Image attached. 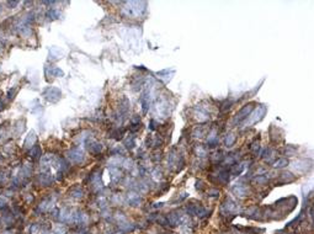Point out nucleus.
I'll return each mask as SVG.
<instances>
[{"label":"nucleus","mask_w":314,"mask_h":234,"mask_svg":"<svg viewBox=\"0 0 314 234\" xmlns=\"http://www.w3.org/2000/svg\"><path fill=\"white\" fill-rule=\"evenodd\" d=\"M266 111H267V107L265 106V105H260V106H259L256 110H254L253 114H250V115L248 116L249 118H246L245 126L255 125L256 122L261 121V120L264 118V116H265V114H266Z\"/></svg>","instance_id":"f257e3e1"},{"label":"nucleus","mask_w":314,"mask_h":234,"mask_svg":"<svg viewBox=\"0 0 314 234\" xmlns=\"http://www.w3.org/2000/svg\"><path fill=\"white\" fill-rule=\"evenodd\" d=\"M144 3H136V1H131L127 4V6L123 7V14L127 16H139V15L144 11V7H139L140 5H143Z\"/></svg>","instance_id":"f03ea898"},{"label":"nucleus","mask_w":314,"mask_h":234,"mask_svg":"<svg viewBox=\"0 0 314 234\" xmlns=\"http://www.w3.org/2000/svg\"><path fill=\"white\" fill-rule=\"evenodd\" d=\"M68 159L74 164H80L84 162L85 155L83 153V150H80L79 148H74L68 152Z\"/></svg>","instance_id":"7ed1b4c3"},{"label":"nucleus","mask_w":314,"mask_h":234,"mask_svg":"<svg viewBox=\"0 0 314 234\" xmlns=\"http://www.w3.org/2000/svg\"><path fill=\"white\" fill-rule=\"evenodd\" d=\"M43 96L51 102H57L61 99V90L57 88H48L43 91Z\"/></svg>","instance_id":"20e7f679"},{"label":"nucleus","mask_w":314,"mask_h":234,"mask_svg":"<svg viewBox=\"0 0 314 234\" xmlns=\"http://www.w3.org/2000/svg\"><path fill=\"white\" fill-rule=\"evenodd\" d=\"M253 110H254V105H253V104L246 105V106H244V107L237 114L234 121H235V122H242V121L246 120V118H248V116L251 114V111H253Z\"/></svg>","instance_id":"39448f33"},{"label":"nucleus","mask_w":314,"mask_h":234,"mask_svg":"<svg viewBox=\"0 0 314 234\" xmlns=\"http://www.w3.org/2000/svg\"><path fill=\"white\" fill-rule=\"evenodd\" d=\"M232 191H233L234 195L239 196V197L248 196V192H249L248 187H246L245 185H243V184H237V185H234L233 187H232Z\"/></svg>","instance_id":"423d86ee"},{"label":"nucleus","mask_w":314,"mask_h":234,"mask_svg":"<svg viewBox=\"0 0 314 234\" xmlns=\"http://www.w3.org/2000/svg\"><path fill=\"white\" fill-rule=\"evenodd\" d=\"M126 200H127V202H128L131 206H138L139 203H140V196L137 192L131 191V192L127 193Z\"/></svg>","instance_id":"0eeeda50"},{"label":"nucleus","mask_w":314,"mask_h":234,"mask_svg":"<svg viewBox=\"0 0 314 234\" xmlns=\"http://www.w3.org/2000/svg\"><path fill=\"white\" fill-rule=\"evenodd\" d=\"M38 181L43 185V186H49L52 183H53V175L51 172H42L38 176Z\"/></svg>","instance_id":"6e6552de"},{"label":"nucleus","mask_w":314,"mask_h":234,"mask_svg":"<svg viewBox=\"0 0 314 234\" xmlns=\"http://www.w3.org/2000/svg\"><path fill=\"white\" fill-rule=\"evenodd\" d=\"M35 143H36V134L33 131H31L28 133V135L26 137L25 139V143H24V147L27 148V149H31L33 146H35Z\"/></svg>","instance_id":"1a4fd4ad"},{"label":"nucleus","mask_w":314,"mask_h":234,"mask_svg":"<svg viewBox=\"0 0 314 234\" xmlns=\"http://www.w3.org/2000/svg\"><path fill=\"white\" fill-rule=\"evenodd\" d=\"M89 150H90V153H93V154H99L102 150V144L99 142L93 141V142L89 143Z\"/></svg>","instance_id":"9d476101"},{"label":"nucleus","mask_w":314,"mask_h":234,"mask_svg":"<svg viewBox=\"0 0 314 234\" xmlns=\"http://www.w3.org/2000/svg\"><path fill=\"white\" fill-rule=\"evenodd\" d=\"M41 155H42V150H41V147H40V146L35 144L31 149H30V156H31L33 160L40 159Z\"/></svg>","instance_id":"9b49d317"},{"label":"nucleus","mask_w":314,"mask_h":234,"mask_svg":"<svg viewBox=\"0 0 314 234\" xmlns=\"http://www.w3.org/2000/svg\"><path fill=\"white\" fill-rule=\"evenodd\" d=\"M19 32L21 36H24V37H28L30 35H31V27H30L28 24H26V22H24L22 25L19 26Z\"/></svg>","instance_id":"f8f14e48"},{"label":"nucleus","mask_w":314,"mask_h":234,"mask_svg":"<svg viewBox=\"0 0 314 234\" xmlns=\"http://www.w3.org/2000/svg\"><path fill=\"white\" fill-rule=\"evenodd\" d=\"M232 174L233 175H240L243 170L245 169L246 167V163H240V164H235V165H232Z\"/></svg>","instance_id":"ddd939ff"},{"label":"nucleus","mask_w":314,"mask_h":234,"mask_svg":"<svg viewBox=\"0 0 314 234\" xmlns=\"http://www.w3.org/2000/svg\"><path fill=\"white\" fill-rule=\"evenodd\" d=\"M110 174H111V180L112 181H118L119 177H121V171H119L118 168H115V167H111Z\"/></svg>","instance_id":"4468645a"},{"label":"nucleus","mask_w":314,"mask_h":234,"mask_svg":"<svg viewBox=\"0 0 314 234\" xmlns=\"http://www.w3.org/2000/svg\"><path fill=\"white\" fill-rule=\"evenodd\" d=\"M69 195L74 199H81V197H83V190H81L80 187H74V188L70 190Z\"/></svg>","instance_id":"2eb2a0df"},{"label":"nucleus","mask_w":314,"mask_h":234,"mask_svg":"<svg viewBox=\"0 0 314 234\" xmlns=\"http://www.w3.org/2000/svg\"><path fill=\"white\" fill-rule=\"evenodd\" d=\"M288 165V160L285 159V158H281V159H277L275 163H273V168H277V169H282Z\"/></svg>","instance_id":"dca6fc26"},{"label":"nucleus","mask_w":314,"mask_h":234,"mask_svg":"<svg viewBox=\"0 0 314 234\" xmlns=\"http://www.w3.org/2000/svg\"><path fill=\"white\" fill-rule=\"evenodd\" d=\"M218 177H219V180L222 181V183H228L229 181V171L228 170H222L219 174H218Z\"/></svg>","instance_id":"f3484780"},{"label":"nucleus","mask_w":314,"mask_h":234,"mask_svg":"<svg viewBox=\"0 0 314 234\" xmlns=\"http://www.w3.org/2000/svg\"><path fill=\"white\" fill-rule=\"evenodd\" d=\"M234 142H235V134H233V133L227 134V137H226V146L227 147H232V146L234 144Z\"/></svg>","instance_id":"a211bd4d"},{"label":"nucleus","mask_w":314,"mask_h":234,"mask_svg":"<svg viewBox=\"0 0 314 234\" xmlns=\"http://www.w3.org/2000/svg\"><path fill=\"white\" fill-rule=\"evenodd\" d=\"M124 146H126V148H128V149H133L134 147H136V141H134V137L127 138L124 141Z\"/></svg>","instance_id":"6ab92c4d"},{"label":"nucleus","mask_w":314,"mask_h":234,"mask_svg":"<svg viewBox=\"0 0 314 234\" xmlns=\"http://www.w3.org/2000/svg\"><path fill=\"white\" fill-rule=\"evenodd\" d=\"M267 176L266 175H258L255 179H254V181H255L256 184H260V185H264V184H266L267 183Z\"/></svg>","instance_id":"aec40b11"},{"label":"nucleus","mask_w":314,"mask_h":234,"mask_svg":"<svg viewBox=\"0 0 314 234\" xmlns=\"http://www.w3.org/2000/svg\"><path fill=\"white\" fill-rule=\"evenodd\" d=\"M51 75L52 77H63L64 75V73H63V70H61L59 69V68H52L51 69Z\"/></svg>","instance_id":"412c9836"},{"label":"nucleus","mask_w":314,"mask_h":234,"mask_svg":"<svg viewBox=\"0 0 314 234\" xmlns=\"http://www.w3.org/2000/svg\"><path fill=\"white\" fill-rule=\"evenodd\" d=\"M203 131H205L203 128L201 127V126H198L197 128H195V131L192 132V135H193V137H196V138H197V137H202V134H203Z\"/></svg>","instance_id":"4be33fe9"},{"label":"nucleus","mask_w":314,"mask_h":234,"mask_svg":"<svg viewBox=\"0 0 314 234\" xmlns=\"http://www.w3.org/2000/svg\"><path fill=\"white\" fill-rule=\"evenodd\" d=\"M47 16H48V19H57L58 16H59V14H58V11H56L54 9H52V10H49L48 12H47Z\"/></svg>","instance_id":"5701e85b"},{"label":"nucleus","mask_w":314,"mask_h":234,"mask_svg":"<svg viewBox=\"0 0 314 234\" xmlns=\"http://www.w3.org/2000/svg\"><path fill=\"white\" fill-rule=\"evenodd\" d=\"M42 233V229L38 224H33L31 227V234H41Z\"/></svg>","instance_id":"b1692460"},{"label":"nucleus","mask_w":314,"mask_h":234,"mask_svg":"<svg viewBox=\"0 0 314 234\" xmlns=\"http://www.w3.org/2000/svg\"><path fill=\"white\" fill-rule=\"evenodd\" d=\"M250 149H251V152H253V153L258 154L259 149H260V144H259V142H255V143H253V144H251V147H250Z\"/></svg>","instance_id":"393cba45"},{"label":"nucleus","mask_w":314,"mask_h":234,"mask_svg":"<svg viewBox=\"0 0 314 234\" xmlns=\"http://www.w3.org/2000/svg\"><path fill=\"white\" fill-rule=\"evenodd\" d=\"M197 154H198L200 156H205V155L207 154V150H206V148L198 147V148H197Z\"/></svg>","instance_id":"a878e982"},{"label":"nucleus","mask_w":314,"mask_h":234,"mask_svg":"<svg viewBox=\"0 0 314 234\" xmlns=\"http://www.w3.org/2000/svg\"><path fill=\"white\" fill-rule=\"evenodd\" d=\"M232 105H233V101H227L226 104L223 105V107L221 109L222 111H227V110H229L230 107H232Z\"/></svg>","instance_id":"bb28decb"},{"label":"nucleus","mask_w":314,"mask_h":234,"mask_svg":"<svg viewBox=\"0 0 314 234\" xmlns=\"http://www.w3.org/2000/svg\"><path fill=\"white\" fill-rule=\"evenodd\" d=\"M6 206V199L0 196V208H4Z\"/></svg>","instance_id":"cd10ccee"},{"label":"nucleus","mask_w":314,"mask_h":234,"mask_svg":"<svg viewBox=\"0 0 314 234\" xmlns=\"http://www.w3.org/2000/svg\"><path fill=\"white\" fill-rule=\"evenodd\" d=\"M52 234H64V229L61 228V227H57L56 230H54L53 233H52Z\"/></svg>","instance_id":"c85d7f7f"},{"label":"nucleus","mask_w":314,"mask_h":234,"mask_svg":"<svg viewBox=\"0 0 314 234\" xmlns=\"http://www.w3.org/2000/svg\"><path fill=\"white\" fill-rule=\"evenodd\" d=\"M217 195H218V190H209L208 191V196H213V197H214V196H217Z\"/></svg>","instance_id":"c756f323"},{"label":"nucleus","mask_w":314,"mask_h":234,"mask_svg":"<svg viewBox=\"0 0 314 234\" xmlns=\"http://www.w3.org/2000/svg\"><path fill=\"white\" fill-rule=\"evenodd\" d=\"M7 5H9V6H16V5H19V1H9Z\"/></svg>","instance_id":"7c9ffc66"}]
</instances>
